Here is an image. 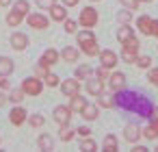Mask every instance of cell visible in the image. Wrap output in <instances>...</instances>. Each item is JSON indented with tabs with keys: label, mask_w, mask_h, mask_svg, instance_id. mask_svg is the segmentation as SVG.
Returning a JSON list of instances; mask_svg holds the SVG:
<instances>
[{
	"label": "cell",
	"mask_w": 158,
	"mask_h": 152,
	"mask_svg": "<svg viewBox=\"0 0 158 152\" xmlns=\"http://www.w3.org/2000/svg\"><path fill=\"white\" fill-rule=\"evenodd\" d=\"M98 59H100V65H104V67H108V70H113L117 63H119V57H117V52L115 50H100V54H98Z\"/></svg>",
	"instance_id": "obj_11"
},
{
	"label": "cell",
	"mask_w": 158,
	"mask_h": 152,
	"mask_svg": "<svg viewBox=\"0 0 158 152\" xmlns=\"http://www.w3.org/2000/svg\"><path fill=\"white\" fill-rule=\"evenodd\" d=\"M37 145H39V150H44V152H52V150H54V139H52L48 132H41V135L37 137Z\"/></svg>",
	"instance_id": "obj_18"
},
{
	"label": "cell",
	"mask_w": 158,
	"mask_h": 152,
	"mask_svg": "<svg viewBox=\"0 0 158 152\" xmlns=\"http://www.w3.org/2000/svg\"><path fill=\"white\" fill-rule=\"evenodd\" d=\"M80 80L74 76H69V78H65V80H61V93L65 96V98H72V96H76V93H80Z\"/></svg>",
	"instance_id": "obj_6"
},
{
	"label": "cell",
	"mask_w": 158,
	"mask_h": 152,
	"mask_svg": "<svg viewBox=\"0 0 158 152\" xmlns=\"http://www.w3.org/2000/svg\"><path fill=\"white\" fill-rule=\"evenodd\" d=\"M24 22V15H20V13H15L13 9L7 13V26H11V28H18L20 24Z\"/></svg>",
	"instance_id": "obj_29"
},
{
	"label": "cell",
	"mask_w": 158,
	"mask_h": 152,
	"mask_svg": "<svg viewBox=\"0 0 158 152\" xmlns=\"http://www.w3.org/2000/svg\"><path fill=\"white\" fill-rule=\"evenodd\" d=\"M152 26H154V18H149V15H139L136 18V31L143 37H152Z\"/></svg>",
	"instance_id": "obj_13"
},
{
	"label": "cell",
	"mask_w": 158,
	"mask_h": 152,
	"mask_svg": "<svg viewBox=\"0 0 158 152\" xmlns=\"http://www.w3.org/2000/svg\"><path fill=\"white\" fill-rule=\"evenodd\" d=\"M108 74H110V70H108V67H104V65H100V67L95 70V76H98V78H102V80H106V78H108Z\"/></svg>",
	"instance_id": "obj_43"
},
{
	"label": "cell",
	"mask_w": 158,
	"mask_h": 152,
	"mask_svg": "<svg viewBox=\"0 0 158 152\" xmlns=\"http://www.w3.org/2000/svg\"><path fill=\"white\" fill-rule=\"evenodd\" d=\"M152 117H156V119H158V106H154V109H152V115H149V119H152Z\"/></svg>",
	"instance_id": "obj_52"
},
{
	"label": "cell",
	"mask_w": 158,
	"mask_h": 152,
	"mask_svg": "<svg viewBox=\"0 0 158 152\" xmlns=\"http://www.w3.org/2000/svg\"><path fill=\"white\" fill-rule=\"evenodd\" d=\"M147 80H149L154 87H158V67H149V70H147Z\"/></svg>",
	"instance_id": "obj_40"
},
{
	"label": "cell",
	"mask_w": 158,
	"mask_h": 152,
	"mask_svg": "<svg viewBox=\"0 0 158 152\" xmlns=\"http://www.w3.org/2000/svg\"><path fill=\"white\" fill-rule=\"evenodd\" d=\"M33 128H41L44 124H46V117L44 115H39V113H35V115H28V119H26Z\"/></svg>",
	"instance_id": "obj_37"
},
{
	"label": "cell",
	"mask_w": 158,
	"mask_h": 152,
	"mask_svg": "<svg viewBox=\"0 0 158 152\" xmlns=\"http://www.w3.org/2000/svg\"><path fill=\"white\" fill-rule=\"evenodd\" d=\"M63 26H65V33H69V35H74V33L78 31V22H76V20H69V18L63 22Z\"/></svg>",
	"instance_id": "obj_39"
},
{
	"label": "cell",
	"mask_w": 158,
	"mask_h": 152,
	"mask_svg": "<svg viewBox=\"0 0 158 152\" xmlns=\"http://www.w3.org/2000/svg\"><path fill=\"white\" fill-rule=\"evenodd\" d=\"M56 2V0H35V5L39 7V9H48V7H52Z\"/></svg>",
	"instance_id": "obj_46"
},
{
	"label": "cell",
	"mask_w": 158,
	"mask_h": 152,
	"mask_svg": "<svg viewBox=\"0 0 158 152\" xmlns=\"http://www.w3.org/2000/svg\"><path fill=\"white\" fill-rule=\"evenodd\" d=\"M134 35V28L130 26V24H119V28H117V41L121 44V41H126L128 37H132Z\"/></svg>",
	"instance_id": "obj_26"
},
{
	"label": "cell",
	"mask_w": 158,
	"mask_h": 152,
	"mask_svg": "<svg viewBox=\"0 0 158 152\" xmlns=\"http://www.w3.org/2000/svg\"><path fill=\"white\" fill-rule=\"evenodd\" d=\"M91 39H95L93 28H82V31H76V41H78V44H85V41H91Z\"/></svg>",
	"instance_id": "obj_30"
},
{
	"label": "cell",
	"mask_w": 158,
	"mask_h": 152,
	"mask_svg": "<svg viewBox=\"0 0 158 152\" xmlns=\"http://www.w3.org/2000/svg\"><path fill=\"white\" fill-rule=\"evenodd\" d=\"M89 2H100V0H89Z\"/></svg>",
	"instance_id": "obj_54"
},
{
	"label": "cell",
	"mask_w": 158,
	"mask_h": 152,
	"mask_svg": "<svg viewBox=\"0 0 158 152\" xmlns=\"http://www.w3.org/2000/svg\"><path fill=\"white\" fill-rule=\"evenodd\" d=\"M9 44H11V48H13L15 52H24V50L28 48V35H26V33L15 31V33H11Z\"/></svg>",
	"instance_id": "obj_9"
},
{
	"label": "cell",
	"mask_w": 158,
	"mask_h": 152,
	"mask_svg": "<svg viewBox=\"0 0 158 152\" xmlns=\"http://www.w3.org/2000/svg\"><path fill=\"white\" fill-rule=\"evenodd\" d=\"M13 0H0V7H11Z\"/></svg>",
	"instance_id": "obj_51"
},
{
	"label": "cell",
	"mask_w": 158,
	"mask_h": 152,
	"mask_svg": "<svg viewBox=\"0 0 158 152\" xmlns=\"http://www.w3.org/2000/svg\"><path fill=\"white\" fill-rule=\"evenodd\" d=\"M24 89L22 87H13V89H9V96H7V100L9 102H13V104H22V100H24Z\"/></svg>",
	"instance_id": "obj_27"
},
{
	"label": "cell",
	"mask_w": 158,
	"mask_h": 152,
	"mask_svg": "<svg viewBox=\"0 0 158 152\" xmlns=\"http://www.w3.org/2000/svg\"><path fill=\"white\" fill-rule=\"evenodd\" d=\"M61 59H63L65 63H78V59H80V50L74 48V46H65L63 52H61Z\"/></svg>",
	"instance_id": "obj_16"
},
{
	"label": "cell",
	"mask_w": 158,
	"mask_h": 152,
	"mask_svg": "<svg viewBox=\"0 0 158 152\" xmlns=\"http://www.w3.org/2000/svg\"><path fill=\"white\" fill-rule=\"evenodd\" d=\"M106 85H108V89H110L113 93L126 89V74H123V72H110L108 78H106Z\"/></svg>",
	"instance_id": "obj_5"
},
{
	"label": "cell",
	"mask_w": 158,
	"mask_h": 152,
	"mask_svg": "<svg viewBox=\"0 0 158 152\" xmlns=\"http://www.w3.org/2000/svg\"><path fill=\"white\" fill-rule=\"evenodd\" d=\"M44 85H46V87H56V85H61V78H59L56 74L48 72V74L44 76Z\"/></svg>",
	"instance_id": "obj_38"
},
{
	"label": "cell",
	"mask_w": 158,
	"mask_h": 152,
	"mask_svg": "<svg viewBox=\"0 0 158 152\" xmlns=\"http://www.w3.org/2000/svg\"><path fill=\"white\" fill-rule=\"evenodd\" d=\"M5 102H7V96H5V91H0V106H5Z\"/></svg>",
	"instance_id": "obj_50"
},
{
	"label": "cell",
	"mask_w": 158,
	"mask_h": 152,
	"mask_svg": "<svg viewBox=\"0 0 158 152\" xmlns=\"http://www.w3.org/2000/svg\"><path fill=\"white\" fill-rule=\"evenodd\" d=\"M121 5H123L126 9H130V11H136L141 2H139V0H121Z\"/></svg>",
	"instance_id": "obj_42"
},
{
	"label": "cell",
	"mask_w": 158,
	"mask_h": 152,
	"mask_svg": "<svg viewBox=\"0 0 158 152\" xmlns=\"http://www.w3.org/2000/svg\"><path fill=\"white\" fill-rule=\"evenodd\" d=\"M87 102H89V100H87L82 93L72 96V98H69V109H72V113H80V111H82V106H85Z\"/></svg>",
	"instance_id": "obj_20"
},
{
	"label": "cell",
	"mask_w": 158,
	"mask_h": 152,
	"mask_svg": "<svg viewBox=\"0 0 158 152\" xmlns=\"http://www.w3.org/2000/svg\"><path fill=\"white\" fill-rule=\"evenodd\" d=\"M141 137H143V130H141V126H139V124L130 122V124H126V126H123V139H126L128 143H139V141H141Z\"/></svg>",
	"instance_id": "obj_8"
},
{
	"label": "cell",
	"mask_w": 158,
	"mask_h": 152,
	"mask_svg": "<svg viewBox=\"0 0 158 152\" xmlns=\"http://www.w3.org/2000/svg\"><path fill=\"white\" fill-rule=\"evenodd\" d=\"M139 44H141L139 37L132 35V37H128L126 41H121V50H123V52H136V54H139Z\"/></svg>",
	"instance_id": "obj_22"
},
{
	"label": "cell",
	"mask_w": 158,
	"mask_h": 152,
	"mask_svg": "<svg viewBox=\"0 0 158 152\" xmlns=\"http://www.w3.org/2000/svg\"><path fill=\"white\" fill-rule=\"evenodd\" d=\"M59 59H61V52H59V50H54V48H48V50L41 54V61H44L48 67L56 65V63H59Z\"/></svg>",
	"instance_id": "obj_17"
},
{
	"label": "cell",
	"mask_w": 158,
	"mask_h": 152,
	"mask_svg": "<svg viewBox=\"0 0 158 152\" xmlns=\"http://www.w3.org/2000/svg\"><path fill=\"white\" fill-rule=\"evenodd\" d=\"M139 2H152V0H139Z\"/></svg>",
	"instance_id": "obj_53"
},
{
	"label": "cell",
	"mask_w": 158,
	"mask_h": 152,
	"mask_svg": "<svg viewBox=\"0 0 158 152\" xmlns=\"http://www.w3.org/2000/svg\"><path fill=\"white\" fill-rule=\"evenodd\" d=\"M24 20H26L28 26L35 28V31H46V28L50 26V18H46V15L39 13V11H28V15H26Z\"/></svg>",
	"instance_id": "obj_4"
},
{
	"label": "cell",
	"mask_w": 158,
	"mask_h": 152,
	"mask_svg": "<svg viewBox=\"0 0 158 152\" xmlns=\"http://www.w3.org/2000/svg\"><path fill=\"white\" fill-rule=\"evenodd\" d=\"M48 72H50V67H48V65H46L41 59H39V61L35 63V67H33V74H35V76H39V78H44Z\"/></svg>",
	"instance_id": "obj_35"
},
{
	"label": "cell",
	"mask_w": 158,
	"mask_h": 152,
	"mask_svg": "<svg viewBox=\"0 0 158 152\" xmlns=\"http://www.w3.org/2000/svg\"><path fill=\"white\" fill-rule=\"evenodd\" d=\"M48 11H50V20L52 22H65L67 20V7L65 5H52V7H48Z\"/></svg>",
	"instance_id": "obj_14"
},
{
	"label": "cell",
	"mask_w": 158,
	"mask_h": 152,
	"mask_svg": "<svg viewBox=\"0 0 158 152\" xmlns=\"http://www.w3.org/2000/svg\"><path fill=\"white\" fill-rule=\"evenodd\" d=\"M98 20H100V13H98V9H95V7H85V9L80 11L78 26H82V28H95Z\"/></svg>",
	"instance_id": "obj_3"
},
{
	"label": "cell",
	"mask_w": 158,
	"mask_h": 152,
	"mask_svg": "<svg viewBox=\"0 0 158 152\" xmlns=\"http://www.w3.org/2000/svg\"><path fill=\"white\" fill-rule=\"evenodd\" d=\"M85 89H87L89 96H100V93H104V89H106V80H102V78H98V76H89V78L85 80Z\"/></svg>",
	"instance_id": "obj_7"
},
{
	"label": "cell",
	"mask_w": 158,
	"mask_h": 152,
	"mask_svg": "<svg viewBox=\"0 0 158 152\" xmlns=\"http://www.w3.org/2000/svg\"><path fill=\"white\" fill-rule=\"evenodd\" d=\"M102 148H104V152H117L119 150V139L115 135H106L104 141H102Z\"/></svg>",
	"instance_id": "obj_23"
},
{
	"label": "cell",
	"mask_w": 158,
	"mask_h": 152,
	"mask_svg": "<svg viewBox=\"0 0 158 152\" xmlns=\"http://www.w3.org/2000/svg\"><path fill=\"white\" fill-rule=\"evenodd\" d=\"M115 106H121L123 111H132V113H136L141 117H147V119H149L152 109H154V104L147 96L136 93V91H126V89L115 93Z\"/></svg>",
	"instance_id": "obj_1"
},
{
	"label": "cell",
	"mask_w": 158,
	"mask_h": 152,
	"mask_svg": "<svg viewBox=\"0 0 158 152\" xmlns=\"http://www.w3.org/2000/svg\"><path fill=\"white\" fill-rule=\"evenodd\" d=\"M156 152H158V148H156Z\"/></svg>",
	"instance_id": "obj_55"
},
{
	"label": "cell",
	"mask_w": 158,
	"mask_h": 152,
	"mask_svg": "<svg viewBox=\"0 0 158 152\" xmlns=\"http://www.w3.org/2000/svg\"><path fill=\"white\" fill-rule=\"evenodd\" d=\"M141 130H143V137H145V139H156V137H158V119L152 117V122H149L145 128H141Z\"/></svg>",
	"instance_id": "obj_24"
},
{
	"label": "cell",
	"mask_w": 158,
	"mask_h": 152,
	"mask_svg": "<svg viewBox=\"0 0 158 152\" xmlns=\"http://www.w3.org/2000/svg\"><path fill=\"white\" fill-rule=\"evenodd\" d=\"M130 152H147V148L145 145H139V143H132V150Z\"/></svg>",
	"instance_id": "obj_47"
},
{
	"label": "cell",
	"mask_w": 158,
	"mask_h": 152,
	"mask_svg": "<svg viewBox=\"0 0 158 152\" xmlns=\"http://www.w3.org/2000/svg\"><path fill=\"white\" fill-rule=\"evenodd\" d=\"M78 2H80V0H63V5H65L67 9H69V7H76Z\"/></svg>",
	"instance_id": "obj_48"
},
{
	"label": "cell",
	"mask_w": 158,
	"mask_h": 152,
	"mask_svg": "<svg viewBox=\"0 0 158 152\" xmlns=\"http://www.w3.org/2000/svg\"><path fill=\"white\" fill-rule=\"evenodd\" d=\"M0 141H2V139H0Z\"/></svg>",
	"instance_id": "obj_56"
},
{
	"label": "cell",
	"mask_w": 158,
	"mask_h": 152,
	"mask_svg": "<svg viewBox=\"0 0 158 152\" xmlns=\"http://www.w3.org/2000/svg\"><path fill=\"white\" fill-rule=\"evenodd\" d=\"M54 122L59 124V126H65V124H69L72 122V109H69V104H59V106H54Z\"/></svg>",
	"instance_id": "obj_10"
},
{
	"label": "cell",
	"mask_w": 158,
	"mask_h": 152,
	"mask_svg": "<svg viewBox=\"0 0 158 152\" xmlns=\"http://www.w3.org/2000/svg\"><path fill=\"white\" fill-rule=\"evenodd\" d=\"M95 98H98V106H102V109H115V98H108L104 93H100Z\"/></svg>",
	"instance_id": "obj_34"
},
{
	"label": "cell",
	"mask_w": 158,
	"mask_h": 152,
	"mask_svg": "<svg viewBox=\"0 0 158 152\" xmlns=\"http://www.w3.org/2000/svg\"><path fill=\"white\" fill-rule=\"evenodd\" d=\"M74 76H76L78 80H87L89 76H93V70H91L87 63H82V65H78V67H76V74H74Z\"/></svg>",
	"instance_id": "obj_31"
},
{
	"label": "cell",
	"mask_w": 158,
	"mask_h": 152,
	"mask_svg": "<svg viewBox=\"0 0 158 152\" xmlns=\"http://www.w3.org/2000/svg\"><path fill=\"white\" fill-rule=\"evenodd\" d=\"M134 65L141 67V70H149V67H152V57H149V54H139L136 61H134Z\"/></svg>",
	"instance_id": "obj_33"
},
{
	"label": "cell",
	"mask_w": 158,
	"mask_h": 152,
	"mask_svg": "<svg viewBox=\"0 0 158 152\" xmlns=\"http://www.w3.org/2000/svg\"><path fill=\"white\" fill-rule=\"evenodd\" d=\"M11 9L15 11V13H20V15H28V11H31V2L28 0H15V2H11Z\"/></svg>",
	"instance_id": "obj_25"
},
{
	"label": "cell",
	"mask_w": 158,
	"mask_h": 152,
	"mask_svg": "<svg viewBox=\"0 0 158 152\" xmlns=\"http://www.w3.org/2000/svg\"><path fill=\"white\" fill-rule=\"evenodd\" d=\"M152 35L158 37V20H154V26H152Z\"/></svg>",
	"instance_id": "obj_49"
},
{
	"label": "cell",
	"mask_w": 158,
	"mask_h": 152,
	"mask_svg": "<svg viewBox=\"0 0 158 152\" xmlns=\"http://www.w3.org/2000/svg\"><path fill=\"white\" fill-rule=\"evenodd\" d=\"M80 150H82V152H95V150H98L95 139H91V135H89V137H82V141H80Z\"/></svg>",
	"instance_id": "obj_32"
},
{
	"label": "cell",
	"mask_w": 158,
	"mask_h": 152,
	"mask_svg": "<svg viewBox=\"0 0 158 152\" xmlns=\"http://www.w3.org/2000/svg\"><path fill=\"white\" fill-rule=\"evenodd\" d=\"M20 87L24 89V93H26V96L37 98V96L44 91V87H46V85H44V78H39V76H35V74H33V76H26V78L22 80V85H20Z\"/></svg>",
	"instance_id": "obj_2"
},
{
	"label": "cell",
	"mask_w": 158,
	"mask_h": 152,
	"mask_svg": "<svg viewBox=\"0 0 158 152\" xmlns=\"http://www.w3.org/2000/svg\"><path fill=\"white\" fill-rule=\"evenodd\" d=\"M76 135H78L80 139H82V137H89V135H91V128H89V126H78V128H76Z\"/></svg>",
	"instance_id": "obj_44"
},
{
	"label": "cell",
	"mask_w": 158,
	"mask_h": 152,
	"mask_svg": "<svg viewBox=\"0 0 158 152\" xmlns=\"http://www.w3.org/2000/svg\"><path fill=\"white\" fill-rule=\"evenodd\" d=\"M15 70V63L11 57H0V76H11Z\"/></svg>",
	"instance_id": "obj_19"
},
{
	"label": "cell",
	"mask_w": 158,
	"mask_h": 152,
	"mask_svg": "<svg viewBox=\"0 0 158 152\" xmlns=\"http://www.w3.org/2000/svg\"><path fill=\"white\" fill-rule=\"evenodd\" d=\"M61 130H59V139L61 141H72L74 137H76V128H72L69 124H65V126H59Z\"/></svg>",
	"instance_id": "obj_28"
},
{
	"label": "cell",
	"mask_w": 158,
	"mask_h": 152,
	"mask_svg": "<svg viewBox=\"0 0 158 152\" xmlns=\"http://www.w3.org/2000/svg\"><path fill=\"white\" fill-rule=\"evenodd\" d=\"M98 113H100V111H98V104H89V102H87V104L82 106V111H80V117H85L87 122H95V119H98Z\"/></svg>",
	"instance_id": "obj_21"
},
{
	"label": "cell",
	"mask_w": 158,
	"mask_h": 152,
	"mask_svg": "<svg viewBox=\"0 0 158 152\" xmlns=\"http://www.w3.org/2000/svg\"><path fill=\"white\" fill-rule=\"evenodd\" d=\"M78 50L91 59V57H98L102 48L98 46V41H95V39H91V41H85V44H78Z\"/></svg>",
	"instance_id": "obj_15"
},
{
	"label": "cell",
	"mask_w": 158,
	"mask_h": 152,
	"mask_svg": "<svg viewBox=\"0 0 158 152\" xmlns=\"http://www.w3.org/2000/svg\"><path fill=\"white\" fill-rule=\"evenodd\" d=\"M136 57H139L136 52H123V50H121V59H123V63H132V65H134Z\"/></svg>",
	"instance_id": "obj_41"
},
{
	"label": "cell",
	"mask_w": 158,
	"mask_h": 152,
	"mask_svg": "<svg viewBox=\"0 0 158 152\" xmlns=\"http://www.w3.org/2000/svg\"><path fill=\"white\" fill-rule=\"evenodd\" d=\"M117 22H119V24H130V22H132V11L123 7V9L117 13Z\"/></svg>",
	"instance_id": "obj_36"
},
{
	"label": "cell",
	"mask_w": 158,
	"mask_h": 152,
	"mask_svg": "<svg viewBox=\"0 0 158 152\" xmlns=\"http://www.w3.org/2000/svg\"><path fill=\"white\" fill-rule=\"evenodd\" d=\"M9 119H11L13 126H22V124L28 119V111H26L22 104H15V106L11 109V113H9Z\"/></svg>",
	"instance_id": "obj_12"
},
{
	"label": "cell",
	"mask_w": 158,
	"mask_h": 152,
	"mask_svg": "<svg viewBox=\"0 0 158 152\" xmlns=\"http://www.w3.org/2000/svg\"><path fill=\"white\" fill-rule=\"evenodd\" d=\"M9 89H11L9 76H0V91H9Z\"/></svg>",
	"instance_id": "obj_45"
}]
</instances>
